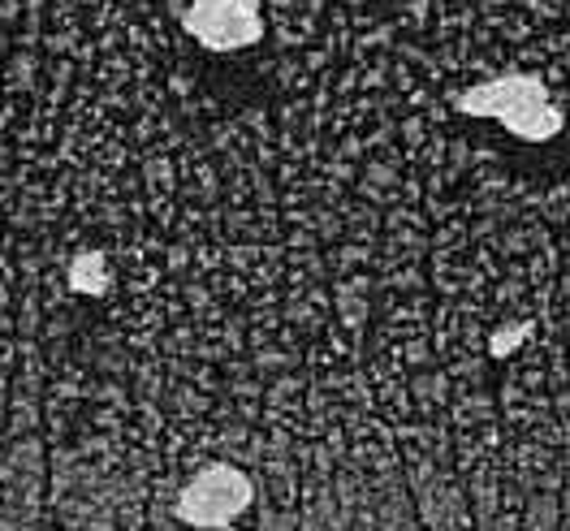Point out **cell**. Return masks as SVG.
Returning <instances> with one entry per match:
<instances>
[{"instance_id": "obj_1", "label": "cell", "mask_w": 570, "mask_h": 531, "mask_svg": "<svg viewBox=\"0 0 570 531\" xmlns=\"http://www.w3.org/2000/svg\"><path fill=\"white\" fill-rule=\"evenodd\" d=\"M454 108L480 121H498L505 135L523 142L558 139L567 121L540 73H501L489 82H471L454 96Z\"/></svg>"}, {"instance_id": "obj_2", "label": "cell", "mask_w": 570, "mask_h": 531, "mask_svg": "<svg viewBox=\"0 0 570 531\" xmlns=\"http://www.w3.org/2000/svg\"><path fill=\"white\" fill-rule=\"evenodd\" d=\"M250 501H255V484L247 471L234 462H213L181 484L174 514H178V523L195 531H225L247 514Z\"/></svg>"}, {"instance_id": "obj_3", "label": "cell", "mask_w": 570, "mask_h": 531, "mask_svg": "<svg viewBox=\"0 0 570 531\" xmlns=\"http://www.w3.org/2000/svg\"><path fill=\"white\" fill-rule=\"evenodd\" d=\"M178 18L181 31L208 52H243L268 31L259 0H190Z\"/></svg>"}, {"instance_id": "obj_4", "label": "cell", "mask_w": 570, "mask_h": 531, "mask_svg": "<svg viewBox=\"0 0 570 531\" xmlns=\"http://www.w3.org/2000/svg\"><path fill=\"white\" fill-rule=\"evenodd\" d=\"M70 289L87 294V298H100L112 289V268H108L105 250H82L70 264Z\"/></svg>"}, {"instance_id": "obj_5", "label": "cell", "mask_w": 570, "mask_h": 531, "mask_svg": "<svg viewBox=\"0 0 570 531\" xmlns=\"http://www.w3.org/2000/svg\"><path fill=\"white\" fill-rule=\"evenodd\" d=\"M528 337H532V324L510 319V324L493 328V337H489V354H493V358H510L519 346H528Z\"/></svg>"}]
</instances>
